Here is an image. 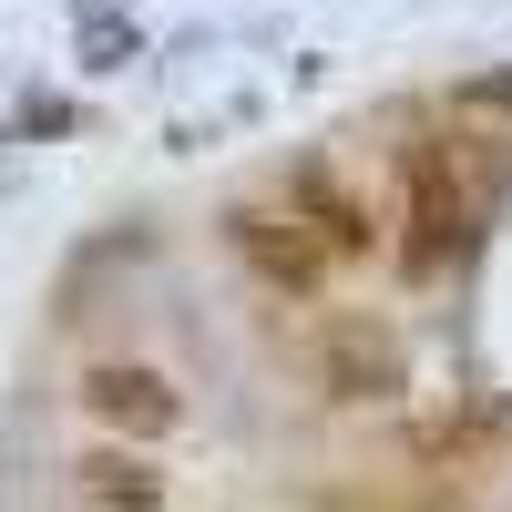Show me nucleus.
I'll return each instance as SVG.
<instances>
[{"mask_svg": "<svg viewBox=\"0 0 512 512\" xmlns=\"http://www.w3.org/2000/svg\"><path fill=\"white\" fill-rule=\"evenodd\" d=\"M236 246H246L256 267H267V277H287V287L308 277V246L287 236V216H246V226H236Z\"/></svg>", "mask_w": 512, "mask_h": 512, "instance_id": "4", "label": "nucleus"}, {"mask_svg": "<svg viewBox=\"0 0 512 512\" xmlns=\"http://www.w3.org/2000/svg\"><path fill=\"white\" fill-rule=\"evenodd\" d=\"M318 379H328L338 400H390L400 390V349L379 328H328L318 338Z\"/></svg>", "mask_w": 512, "mask_h": 512, "instance_id": "2", "label": "nucleus"}, {"mask_svg": "<svg viewBox=\"0 0 512 512\" xmlns=\"http://www.w3.org/2000/svg\"><path fill=\"white\" fill-rule=\"evenodd\" d=\"M82 400H93V420H113V431H134V441H164V431L185 420L175 379H164V369H134V359L93 369V379H82Z\"/></svg>", "mask_w": 512, "mask_h": 512, "instance_id": "1", "label": "nucleus"}, {"mask_svg": "<svg viewBox=\"0 0 512 512\" xmlns=\"http://www.w3.org/2000/svg\"><path fill=\"white\" fill-rule=\"evenodd\" d=\"M72 482H82V502H103V512H164V472H144L134 451H82Z\"/></svg>", "mask_w": 512, "mask_h": 512, "instance_id": "3", "label": "nucleus"}]
</instances>
